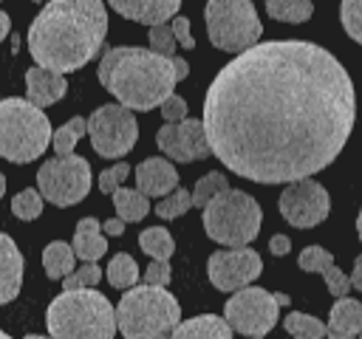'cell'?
I'll use <instances>...</instances> for the list:
<instances>
[{
	"mask_svg": "<svg viewBox=\"0 0 362 339\" xmlns=\"http://www.w3.org/2000/svg\"><path fill=\"white\" fill-rule=\"evenodd\" d=\"M356 93L342 62L317 42L272 40L229 59L204 96L212 155L255 184H291L345 147Z\"/></svg>",
	"mask_w": 362,
	"mask_h": 339,
	"instance_id": "cell-1",
	"label": "cell"
},
{
	"mask_svg": "<svg viewBox=\"0 0 362 339\" xmlns=\"http://www.w3.org/2000/svg\"><path fill=\"white\" fill-rule=\"evenodd\" d=\"M107 34L102 0H51L28 25V51L37 65L71 73L88 65Z\"/></svg>",
	"mask_w": 362,
	"mask_h": 339,
	"instance_id": "cell-2",
	"label": "cell"
},
{
	"mask_svg": "<svg viewBox=\"0 0 362 339\" xmlns=\"http://www.w3.org/2000/svg\"><path fill=\"white\" fill-rule=\"evenodd\" d=\"M96 76L113 99L130 110L161 107L178 82L175 59L153 48L113 45L102 54Z\"/></svg>",
	"mask_w": 362,
	"mask_h": 339,
	"instance_id": "cell-3",
	"label": "cell"
},
{
	"mask_svg": "<svg viewBox=\"0 0 362 339\" xmlns=\"http://www.w3.org/2000/svg\"><path fill=\"white\" fill-rule=\"evenodd\" d=\"M45 325L54 339H113L119 331L113 305L93 288L62 291L54 297L45 314Z\"/></svg>",
	"mask_w": 362,
	"mask_h": 339,
	"instance_id": "cell-4",
	"label": "cell"
},
{
	"mask_svg": "<svg viewBox=\"0 0 362 339\" xmlns=\"http://www.w3.org/2000/svg\"><path fill=\"white\" fill-rule=\"evenodd\" d=\"M119 331L124 339H170L181 325V305L164 285L127 288L116 305Z\"/></svg>",
	"mask_w": 362,
	"mask_h": 339,
	"instance_id": "cell-5",
	"label": "cell"
},
{
	"mask_svg": "<svg viewBox=\"0 0 362 339\" xmlns=\"http://www.w3.org/2000/svg\"><path fill=\"white\" fill-rule=\"evenodd\" d=\"M54 141L51 121L42 107L28 99L8 96L0 102V153L11 164H28Z\"/></svg>",
	"mask_w": 362,
	"mask_h": 339,
	"instance_id": "cell-6",
	"label": "cell"
},
{
	"mask_svg": "<svg viewBox=\"0 0 362 339\" xmlns=\"http://www.w3.org/2000/svg\"><path fill=\"white\" fill-rule=\"evenodd\" d=\"M201 220L209 240L223 243L226 249H240L257 237L263 212L249 192L226 189L206 209H201Z\"/></svg>",
	"mask_w": 362,
	"mask_h": 339,
	"instance_id": "cell-7",
	"label": "cell"
},
{
	"mask_svg": "<svg viewBox=\"0 0 362 339\" xmlns=\"http://www.w3.org/2000/svg\"><path fill=\"white\" fill-rule=\"evenodd\" d=\"M206 34L218 51L243 54L257 45L263 34V23L252 6V0H209L206 11Z\"/></svg>",
	"mask_w": 362,
	"mask_h": 339,
	"instance_id": "cell-8",
	"label": "cell"
},
{
	"mask_svg": "<svg viewBox=\"0 0 362 339\" xmlns=\"http://www.w3.org/2000/svg\"><path fill=\"white\" fill-rule=\"evenodd\" d=\"M90 164L71 153V155H57L40 164L37 170V189L42 198L54 206H74L90 192Z\"/></svg>",
	"mask_w": 362,
	"mask_h": 339,
	"instance_id": "cell-9",
	"label": "cell"
},
{
	"mask_svg": "<svg viewBox=\"0 0 362 339\" xmlns=\"http://www.w3.org/2000/svg\"><path fill=\"white\" fill-rule=\"evenodd\" d=\"M88 136L93 150L102 158H122L136 147L139 124L130 107L124 105H102L88 119Z\"/></svg>",
	"mask_w": 362,
	"mask_h": 339,
	"instance_id": "cell-10",
	"label": "cell"
},
{
	"mask_svg": "<svg viewBox=\"0 0 362 339\" xmlns=\"http://www.w3.org/2000/svg\"><path fill=\"white\" fill-rule=\"evenodd\" d=\"M277 314H280L277 294H269L266 288H257V285L235 291V297L223 308V316L232 325V331H238L243 336L269 333L277 322Z\"/></svg>",
	"mask_w": 362,
	"mask_h": 339,
	"instance_id": "cell-11",
	"label": "cell"
},
{
	"mask_svg": "<svg viewBox=\"0 0 362 339\" xmlns=\"http://www.w3.org/2000/svg\"><path fill=\"white\" fill-rule=\"evenodd\" d=\"M277 206H280V215L286 218V223H291L294 229H311L328 218L331 198H328L325 186L317 184L314 178H300V181H291L280 192Z\"/></svg>",
	"mask_w": 362,
	"mask_h": 339,
	"instance_id": "cell-12",
	"label": "cell"
},
{
	"mask_svg": "<svg viewBox=\"0 0 362 339\" xmlns=\"http://www.w3.org/2000/svg\"><path fill=\"white\" fill-rule=\"evenodd\" d=\"M260 271H263V260L249 246L212 251L209 254V263H206L209 282L218 291H240V288H249V282H255L260 277Z\"/></svg>",
	"mask_w": 362,
	"mask_h": 339,
	"instance_id": "cell-13",
	"label": "cell"
},
{
	"mask_svg": "<svg viewBox=\"0 0 362 339\" xmlns=\"http://www.w3.org/2000/svg\"><path fill=\"white\" fill-rule=\"evenodd\" d=\"M156 144L161 147V153H167L173 161H181V164H189V161H198V158L212 155L204 119L167 121L156 133Z\"/></svg>",
	"mask_w": 362,
	"mask_h": 339,
	"instance_id": "cell-14",
	"label": "cell"
},
{
	"mask_svg": "<svg viewBox=\"0 0 362 339\" xmlns=\"http://www.w3.org/2000/svg\"><path fill=\"white\" fill-rule=\"evenodd\" d=\"M107 3L119 17L150 25V28L167 20H175L181 8V0H107Z\"/></svg>",
	"mask_w": 362,
	"mask_h": 339,
	"instance_id": "cell-15",
	"label": "cell"
},
{
	"mask_svg": "<svg viewBox=\"0 0 362 339\" xmlns=\"http://www.w3.org/2000/svg\"><path fill=\"white\" fill-rule=\"evenodd\" d=\"M136 189H141L147 198L150 195L153 198H167L170 192L178 189V170L170 161L158 158V155L144 158L136 167Z\"/></svg>",
	"mask_w": 362,
	"mask_h": 339,
	"instance_id": "cell-16",
	"label": "cell"
},
{
	"mask_svg": "<svg viewBox=\"0 0 362 339\" xmlns=\"http://www.w3.org/2000/svg\"><path fill=\"white\" fill-rule=\"evenodd\" d=\"M297 266H300L303 271H317V274H322L328 291L334 294V299L345 297L348 288H354V285H351V277L342 274V268L334 263L331 251L322 249V246H305V249L300 251V257H297Z\"/></svg>",
	"mask_w": 362,
	"mask_h": 339,
	"instance_id": "cell-17",
	"label": "cell"
},
{
	"mask_svg": "<svg viewBox=\"0 0 362 339\" xmlns=\"http://www.w3.org/2000/svg\"><path fill=\"white\" fill-rule=\"evenodd\" d=\"M65 73H57V71H48L42 65H34L25 71V99L37 107H48V105H57L62 96H65Z\"/></svg>",
	"mask_w": 362,
	"mask_h": 339,
	"instance_id": "cell-18",
	"label": "cell"
},
{
	"mask_svg": "<svg viewBox=\"0 0 362 339\" xmlns=\"http://www.w3.org/2000/svg\"><path fill=\"white\" fill-rule=\"evenodd\" d=\"M359 333H362V302L351 297H339L331 305L328 339H356Z\"/></svg>",
	"mask_w": 362,
	"mask_h": 339,
	"instance_id": "cell-19",
	"label": "cell"
},
{
	"mask_svg": "<svg viewBox=\"0 0 362 339\" xmlns=\"http://www.w3.org/2000/svg\"><path fill=\"white\" fill-rule=\"evenodd\" d=\"M0 249H3V260H0V302H11L20 291L23 282V254L14 246L11 234H0Z\"/></svg>",
	"mask_w": 362,
	"mask_h": 339,
	"instance_id": "cell-20",
	"label": "cell"
},
{
	"mask_svg": "<svg viewBox=\"0 0 362 339\" xmlns=\"http://www.w3.org/2000/svg\"><path fill=\"white\" fill-rule=\"evenodd\" d=\"M71 246H74V251L82 263H96L107 251V237H105V229L99 226V220L96 218H82L76 223Z\"/></svg>",
	"mask_w": 362,
	"mask_h": 339,
	"instance_id": "cell-21",
	"label": "cell"
},
{
	"mask_svg": "<svg viewBox=\"0 0 362 339\" xmlns=\"http://www.w3.org/2000/svg\"><path fill=\"white\" fill-rule=\"evenodd\" d=\"M170 339H232V325L226 322V316L201 314L181 322Z\"/></svg>",
	"mask_w": 362,
	"mask_h": 339,
	"instance_id": "cell-22",
	"label": "cell"
},
{
	"mask_svg": "<svg viewBox=\"0 0 362 339\" xmlns=\"http://www.w3.org/2000/svg\"><path fill=\"white\" fill-rule=\"evenodd\" d=\"M76 260L79 257H76L74 246H68L65 240H54V243H48L42 249V268H45V274L51 280H65L74 271Z\"/></svg>",
	"mask_w": 362,
	"mask_h": 339,
	"instance_id": "cell-23",
	"label": "cell"
},
{
	"mask_svg": "<svg viewBox=\"0 0 362 339\" xmlns=\"http://www.w3.org/2000/svg\"><path fill=\"white\" fill-rule=\"evenodd\" d=\"M113 206H116V215L124 220V223H139L141 218H147L150 212V201L141 189H116L113 195Z\"/></svg>",
	"mask_w": 362,
	"mask_h": 339,
	"instance_id": "cell-24",
	"label": "cell"
},
{
	"mask_svg": "<svg viewBox=\"0 0 362 339\" xmlns=\"http://www.w3.org/2000/svg\"><path fill=\"white\" fill-rule=\"evenodd\" d=\"M139 246L144 254H150L153 260H170L175 251V240L164 226H150L139 234Z\"/></svg>",
	"mask_w": 362,
	"mask_h": 339,
	"instance_id": "cell-25",
	"label": "cell"
},
{
	"mask_svg": "<svg viewBox=\"0 0 362 339\" xmlns=\"http://www.w3.org/2000/svg\"><path fill=\"white\" fill-rule=\"evenodd\" d=\"M266 11L280 23H305L314 11L311 0H266Z\"/></svg>",
	"mask_w": 362,
	"mask_h": 339,
	"instance_id": "cell-26",
	"label": "cell"
},
{
	"mask_svg": "<svg viewBox=\"0 0 362 339\" xmlns=\"http://www.w3.org/2000/svg\"><path fill=\"white\" fill-rule=\"evenodd\" d=\"M107 280L113 288H136L139 282V266L127 251L113 254V260L107 263Z\"/></svg>",
	"mask_w": 362,
	"mask_h": 339,
	"instance_id": "cell-27",
	"label": "cell"
},
{
	"mask_svg": "<svg viewBox=\"0 0 362 339\" xmlns=\"http://www.w3.org/2000/svg\"><path fill=\"white\" fill-rule=\"evenodd\" d=\"M283 325L294 339H322V336H328V325H322L317 316L303 314V311H291Z\"/></svg>",
	"mask_w": 362,
	"mask_h": 339,
	"instance_id": "cell-28",
	"label": "cell"
},
{
	"mask_svg": "<svg viewBox=\"0 0 362 339\" xmlns=\"http://www.w3.org/2000/svg\"><path fill=\"white\" fill-rule=\"evenodd\" d=\"M85 133H88V119L74 116V119H68L59 130H54V141H51V147L57 150V155H71L74 147H76V141H79Z\"/></svg>",
	"mask_w": 362,
	"mask_h": 339,
	"instance_id": "cell-29",
	"label": "cell"
},
{
	"mask_svg": "<svg viewBox=\"0 0 362 339\" xmlns=\"http://www.w3.org/2000/svg\"><path fill=\"white\" fill-rule=\"evenodd\" d=\"M226 189H229L226 175L223 172H209V175H204V178L195 181V186H192V206L195 209H206Z\"/></svg>",
	"mask_w": 362,
	"mask_h": 339,
	"instance_id": "cell-30",
	"label": "cell"
},
{
	"mask_svg": "<svg viewBox=\"0 0 362 339\" xmlns=\"http://www.w3.org/2000/svg\"><path fill=\"white\" fill-rule=\"evenodd\" d=\"M189 206H192V192L184 189V186H178V189L170 192L167 198H158V203H156V215H158L161 220H175V218H181Z\"/></svg>",
	"mask_w": 362,
	"mask_h": 339,
	"instance_id": "cell-31",
	"label": "cell"
},
{
	"mask_svg": "<svg viewBox=\"0 0 362 339\" xmlns=\"http://www.w3.org/2000/svg\"><path fill=\"white\" fill-rule=\"evenodd\" d=\"M42 192L40 189H20L14 198H11V212L17 220H34L40 218L42 212Z\"/></svg>",
	"mask_w": 362,
	"mask_h": 339,
	"instance_id": "cell-32",
	"label": "cell"
},
{
	"mask_svg": "<svg viewBox=\"0 0 362 339\" xmlns=\"http://www.w3.org/2000/svg\"><path fill=\"white\" fill-rule=\"evenodd\" d=\"M339 20L345 34L362 45V0H342L339 6Z\"/></svg>",
	"mask_w": 362,
	"mask_h": 339,
	"instance_id": "cell-33",
	"label": "cell"
},
{
	"mask_svg": "<svg viewBox=\"0 0 362 339\" xmlns=\"http://www.w3.org/2000/svg\"><path fill=\"white\" fill-rule=\"evenodd\" d=\"M99 280H102V268H99L96 263H82V268L71 271V274L62 280V288H65V291H76V288H93Z\"/></svg>",
	"mask_w": 362,
	"mask_h": 339,
	"instance_id": "cell-34",
	"label": "cell"
},
{
	"mask_svg": "<svg viewBox=\"0 0 362 339\" xmlns=\"http://www.w3.org/2000/svg\"><path fill=\"white\" fill-rule=\"evenodd\" d=\"M147 37H150V48H153V51H158V54H164V56H175L178 40H175V31H173L170 23L153 25V28L147 31Z\"/></svg>",
	"mask_w": 362,
	"mask_h": 339,
	"instance_id": "cell-35",
	"label": "cell"
},
{
	"mask_svg": "<svg viewBox=\"0 0 362 339\" xmlns=\"http://www.w3.org/2000/svg\"><path fill=\"white\" fill-rule=\"evenodd\" d=\"M130 170H133V167L124 164V161H119V164L102 170V175H99V189H102L105 195H113L116 189H122V181L130 175Z\"/></svg>",
	"mask_w": 362,
	"mask_h": 339,
	"instance_id": "cell-36",
	"label": "cell"
},
{
	"mask_svg": "<svg viewBox=\"0 0 362 339\" xmlns=\"http://www.w3.org/2000/svg\"><path fill=\"white\" fill-rule=\"evenodd\" d=\"M170 277H173V268H170L167 260H153L147 266V271H144V282L147 285H167Z\"/></svg>",
	"mask_w": 362,
	"mask_h": 339,
	"instance_id": "cell-37",
	"label": "cell"
},
{
	"mask_svg": "<svg viewBox=\"0 0 362 339\" xmlns=\"http://www.w3.org/2000/svg\"><path fill=\"white\" fill-rule=\"evenodd\" d=\"M161 116H164V121H181V119H187V102H184V96L173 93L161 105Z\"/></svg>",
	"mask_w": 362,
	"mask_h": 339,
	"instance_id": "cell-38",
	"label": "cell"
},
{
	"mask_svg": "<svg viewBox=\"0 0 362 339\" xmlns=\"http://www.w3.org/2000/svg\"><path fill=\"white\" fill-rule=\"evenodd\" d=\"M170 25H173V31H175V40L181 42V48L192 51V48H195V40H192V34H189V20L178 14L175 20H170Z\"/></svg>",
	"mask_w": 362,
	"mask_h": 339,
	"instance_id": "cell-39",
	"label": "cell"
},
{
	"mask_svg": "<svg viewBox=\"0 0 362 339\" xmlns=\"http://www.w3.org/2000/svg\"><path fill=\"white\" fill-rule=\"evenodd\" d=\"M288 249H291V240L286 234H272L269 237V251L272 254H280L283 257V254H288Z\"/></svg>",
	"mask_w": 362,
	"mask_h": 339,
	"instance_id": "cell-40",
	"label": "cell"
},
{
	"mask_svg": "<svg viewBox=\"0 0 362 339\" xmlns=\"http://www.w3.org/2000/svg\"><path fill=\"white\" fill-rule=\"evenodd\" d=\"M124 226H127V223H124L122 218H110V220H105V223H102L105 234H113V237H119V234L124 232Z\"/></svg>",
	"mask_w": 362,
	"mask_h": 339,
	"instance_id": "cell-41",
	"label": "cell"
},
{
	"mask_svg": "<svg viewBox=\"0 0 362 339\" xmlns=\"http://www.w3.org/2000/svg\"><path fill=\"white\" fill-rule=\"evenodd\" d=\"M351 285L356 288V291H362V254L356 257V263H354V271H351Z\"/></svg>",
	"mask_w": 362,
	"mask_h": 339,
	"instance_id": "cell-42",
	"label": "cell"
},
{
	"mask_svg": "<svg viewBox=\"0 0 362 339\" xmlns=\"http://www.w3.org/2000/svg\"><path fill=\"white\" fill-rule=\"evenodd\" d=\"M0 20H3V37L8 34V28H11V23H8V14L6 11H0Z\"/></svg>",
	"mask_w": 362,
	"mask_h": 339,
	"instance_id": "cell-43",
	"label": "cell"
},
{
	"mask_svg": "<svg viewBox=\"0 0 362 339\" xmlns=\"http://www.w3.org/2000/svg\"><path fill=\"white\" fill-rule=\"evenodd\" d=\"M356 234H359V240H362V209H359V215H356Z\"/></svg>",
	"mask_w": 362,
	"mask_h": 339,
	"instance_id": "cell-44",
	"label": "cell"
},
{
	"mask_svg": "<svg viewBox=\"0 0 362 339\" xmlns=\"http://www.w3.org/2000/svg\"><path fill=\"white\" fill-rule=\"evenodd\" d=\"M23 339H54V336H40V333H28V336H23Z\"/></svg>",
	"mask_w": 362,
	"mask_h": 339,
	"instance_id": "cell-45",
	"label": "cell"
},
{
	"mask_svg": "<svg viewBox=\"0 0 362 339\" xmlns=\"http://www.w3.org/2000/svg\"><path fill=\"white\" fill-rule=\"evenodd\" d=\"M246 339H263V336H246Z\"/></svg>",
	"mask_w": 362,
	"mask_h": 339,
	"instance_id": "cell-46",
	"label": "cell"
},
{
	"mask_svg": "<svg viewBox=\"0 0 362 339\" xmlns=\"http://www.w3.org/2000/svg\"><path fill=\"white\" fill-rule=\"evenodd\" d=\"M31 3H45V0H31ZM48 3H51V0H48Z\"/></svg>",
	"mask_w": 362,
	"mask_h": 339,
	"instance_id": "cell-47",
	"label": "cell"
},
{
	"mask_svg": "<svg viewBox=\"0 0 362 339\" xmlns=\"http://www.w3.org/2000/svg\"><path fill=\"white\" fill-rule=\"evenodd\" d=\"M3 339H11V336H8V333H3Z\"/></svg>",
	"mask_w": 362,
	"mask_h": 339,
	"instance_id": "cell-48",
	"label": "cell"
},
{
	"mask_svg": "<svg viewBox=\"0 0 362 339\" xmlns=\"http://www.w3.org/2000/svg\"><path fill=\"white\" fill-rule=\"evenodd\" d=\"M359 339H362V333H359Z\"/></svg>",
	"mask_w": 362,
	"mask_h": 339,
	"instance_id": "cell-49",
	"label": "cell"
}]
</instances>
